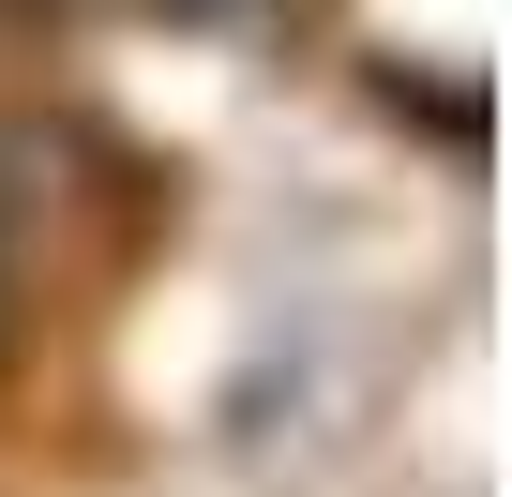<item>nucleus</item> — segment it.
<instances>
[{"label":"nucleus","mask_w":512,"mask_h":497,"mask_svg":"<svg viewBox=\"0 0 512 497\" xmlns=\"http://www.w3.org/2000/svg\"><path fill=\"white\" fill-rule=\"evenodd\" d=\"M0 317H16V272H0Z\"/></svg>","instance_id":"obj_1"}]
</instances>
